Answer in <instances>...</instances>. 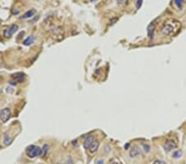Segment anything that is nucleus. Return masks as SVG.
<instances>
[{
  "instance_id": "393cba45",
  "label": "nucleus",
  "mask_w": 186,
  "mask_h": 164,
  "mask_svg": "<svg viewBox=\"0 0 186 164\" xmlns=\"http://www.w3.org/2000/svg\"><path fill=\"white\" fill-rule=\"evenodd\" d=\"M110 164H118V162H112V163H110Z\"/></svg>"
},
{
  "instance_id": "423d86ee",
  "label": "nucleus",
  "mask_w": 186,
  "mask_h": 164,
  "mask_svg": "<svg viewBox=\"0 0 186 164\" xmlns=\"http://www.w3.org/2000/svg\"><path fill=\"white\" fill-rule=\"evenodd\" d=\"M176 147H177V143H176L174 140H171V139L166 140L164 144V148L166 152H170L174 148H175Z\"/></svg>"
},
{
  "instance_id": "f257e3e1",
  "label": "nucleus",
  "mask_w": 186,
  "mask_h": 164,
  "mask_svg": "<svg viewBox=\"0 0 186 164\" xmlns=\"http://www.w3.org/2000/svg\"><path fill=\"white\" fill-rule=\"evenodd\" d=\"M26 152L29 157L34 158L42 154V148H41L38 146H36V145H30V146L27 147Z\"/></svg>"
},
{
  "instance_id": "7ed1b4c3",
  "label": "nucleus",
  "mask_w": 186,
  "mask_h": 164,
  "mask_svg": "<svg viewBox=\"0 0 186 164\" xmlns=\"http://www.w3.org/2000/svg\"><path fill=\"white\" fill-rule=\"evenodd\" d=\"M12 113L9 108H3V109L0 111V119L3 123H6L9 119H11Z\"/></svg>"
},
{
  "instance_id": "4be33fe9",
  "label": "nucleus",
  "mask_w": 186,
  "mask_h": 164,
  "mask_svg": "<svg viewBox=\"0 0 186 164\" xmlns=\"http://www.w3.org/2000/svg\"><path fill=\"white\" fill-rule=\"evenodd\" d=\"M153 164H163V162H162L161 161H159V160H157V161H156Z\"/></svg>"
},
{
  "instance_id": "f3484780",
  "label": "nucleus",
  "mask_w": 186,
  "mask_h": 164,
  "mask_svg": "<svg viewBox=\"0 0 186 164\" xmlns=\"http://www.w3.org/2000/svg\"><path fill=\"white\" fill-rule=\"evenodd\" d=\"M181 154H182V152L181 151H176V152H175L174 153V154H173V157H175V158H178V157H179L180 156H181Z\"/></svg>"
},
{
  "instance_id": "1a4fd4ad",
  "label": "nucleus",
  "mask_w": 186,
  "mask_h": 164,
  "mask_svg": "<svg viewBox=\"0 0 186 164\" xmlns=\"http://www.w3.org/2000/svg\"><path fill=\"white\" fill-rule=\"evenodd\" d=\"M155 28H156V25H155V23H153V22H151V24L148 26V27H147V33H148L149 37H150V39L153 38V35H154Z\"/></svg>"
},
{
  "instance_id": "f8f14e48",
  "label": "nucleus",
  "mask_w": 186,
  "mask_h": 164,
  "mask_svg": "<svg viewBox=\"0 0 186 164\" xmlns=\"http://www.w3.org/2000/svg\"><path fill=\"white\" fill-rule=\"evenodd\" d=\"M139 153H140V149L137 148V146H134L132 150L130 151V156L132 157H134L137 155H139Z\"/></svg>"
},
{
  "instance_id": "9d476101",
  "label": "nucleus",
  "mask_w": 186,
  "mask_h": 164,
  "mask_svg": "<svg viewBox=\"0 0 186 164\" xmlns=\"http://www.w3.org/2000/svg\"><path fill=\"white\" fill-rule=\"evenodd\" d=\"M95 139V138L94 136H89V137H87V138L85 140V142H84V148H88L89 149V146L91 145V143H93V141Z\"/></svg>"
},
{
  "instance_id": "20e7f679",
  "label": "nucleus",
  "mask_w": 186,
  "mask_h": 164,
  "mask_svg": "<svg viewBox=\"0 0 186 164\" xmlns=\"http://www.w3.org/2000/svg\"><path fill=\"white\" fill-rule=\"evenodd\" d=\"M18 28H19V27H18L17 24H12L11 27H8V28L4 29L3 36L5 37L9 38V37H11L12 36L13 33H15V32L18 30Z\"/></svg>"
},
{
  "instance_id": "6ab92c4d",
  "label": "nucleus",
  "mask_w": 186,
  "mask_h": 164,
  "mask_svg": "<svg viewBox=\"0 0 186 164\" xmlns=\"http://www.w3.org/2000/svg\"><path fill=\"white\" fill-rule=\"evenodd\" d=\"M142 1H143V0H137V9H139V8L142 7Z\"/></svg>"
},
{
  "instance_id": "412c9836",
  "label": "nucleus",
  "mask_w": 186,
  "mask_h": 164,
  "mask_svg": "<svg viewBox=\"0 0 186 164\" xmlns=\"http://www.w3.org/2000/svg\"><path fill=\"white\" fill-rule=\"evenodd\" d=\"M118 20V17H114V18H113V19H112L111 21H110V25H113V24H114V23L117 22Z\"/></svg>"
},
{
  "instance_id": "bb28decb",
  "label": "nucleus",
  "mask_w": 186,
  "mask_h": 164,
  "mask_svg": "<svg viewBox=\"0 0 186 164\" xmlns=\"http://www.w3.org/2000/svg\"><path fill=\"white\" fill-rule=\"evenodd\" d=\"M0 25H1V19H0Z\"/></svg>"
},
{
  "instance_id": "6e6552de",
  "label": "nucleus",
  "mask_w": 186,
  "mask_h": 164,
  "mask_svg": "<svg viewBox=\"0 0 186 164\" xmlns=\"http://www.w3.org/2000/svg\"><path fill=\"white\" fill-rule=\"evenodd\" d=\"M99 141L95 138L94 141H93V143H91V145L89 146V152L90 153H95L98 148H99Z\"/></svg>"
},
{
  "instance_id": "a211bd4d",
  "label": "nucleus",
  "mask_w": 186,
  "mask_h": 164,
  "mask_svg": "<svg viewBox=\"0 0 186 164\" xmlns=\"http://www.w3.org/2000/svg\"><path fill=\"white\" fill-rule=\"evenodd\" d=\"M117 2L119 5H126L127 3V0H117Z\"/></svg>"
},
{
  "instance_id": "b1692460",
  "label": "nucleus",
  "mask_w": 186,
  "mask_h": 164,
  "mask_svg": "<svg viewBox=\"0 0 186 164\" xmlns=\"http://www.w3.org/2000/svg\"><path fill=\"white\" fill-rule=\"evenodd\" d=\"M129 147V143H127V144H126L125 145V148H126V149H127V148Z\"/></svg>"
},
{
  "instance_id": "5701e85b",
  "label": "nucleus",
  "mask_w": 186,
  "mask_h": 164,
  "mask_svg": "<svg viewBox=\"0 0 186 164\" xmlns=\"http://www.w3.org/2000/svg\"><path fill=\"white\" fill-rule=\"evenodd\" d=\"M97 164H104V163L103 160H99V161H98V162H97Z\"/></svg>"
},
{
  "instance_id": "9b49d317",
  "label": "nucleus",
  "mask_w": 186,
  "mask_h": 164,
  "mask_svg": "<svg viewBox=\"0 0 186 164\" xmlns=\"http://www.w3.org/2000/svg\"><path fill=\"white\" fill-rule=\"evenodd\" d=\"M36 13V10L35 9H31V10L27 11L25 14H23V16L22 17V19H26V18H30L31 17H33Z\"/></svg>"
},
{
  "instance_id": "2eb2a0df",
  "label": "nucleus",
  "mask_w": 186,
  "mask_h": 164,
  "mask_svg": "<svg viewBox=\"0 0 186 164\" xmlns=\"http://www.w3.org/2000/svg\"><path fill=\"white\" fill-rule=\"evenodd\" d=\"M47 150H48V145L47 144H44L43 147H42V154H41V155H42L43 157L46 156V153H47Z\"/></svg>"
},
{
  "instance_id": "4468645a",
  "label": "nucleus",
  "mask_w": 186,
  "mask_h": 164,
  "mask_svg": "<svg viewBox=\"0 0 186 164\" xmlns=\"http://www.w3.org/2000/svg\"><path fill=\"white\" fill-rule=\"evenodd\" d=\"M3 142H4V143H5L6 145H9V144L12 143V138H10L9 135L5 134V135H4V137H3Z\"/></svg>"
},
{
  "instance_id": "ddd939ff",
  "label": "nucleus",
  "mask_w": 186,
  "mask_h": 164,
  "mask_svg": "<svg viewBox=\"0 0 186 164\" xmlns=\"http://www.w3.org/2000/svg\"><path fill=\"white\" fill-rule=\"evenodd\" d=\"M34 37L33 36H29V37H27V38H26L24 41H23V45H25V46H30L31 45L32 43H33V41H34Z\"/></svg>"
},
{
  "instance_id": "f03ea898",
  "label": "nucleus",
  "mask_w": 186,
  "mask_h": 164,
  "mask_svg": "<svg viewBox=\"0 0 186 164\" xmlns=\"http://www.w3.org/2000/svg\"><path fill=\"white\" fill-rule=\"evenodd\" d=\"M50 33L54 39L55 40H61L64 37V30L60 27H52L50 29Z\"/></svg>"
},
{
  "instance_id": "0eeeda50",
  "label": "nucleus",
  "mask_w": 186,
  "mask_h": 164,
  "mask_svg": "<svg viewBox=\"0 0 186 164\" xmlns=\"http://www.w3.org/2000/svg\"><path fill=\"white\" fill-rule=\"evenodd\" d=\"M12 79L14 80V81H16L17 82H23L25 81V79H26V76H25V75L23 74V73H15V74H13L12 76Z\"/></svg>"
},
{
  "instance_id": "aec40b11",
  "label": "nucleus",
  "mask_w": 186,
  "mask_h": 164,
  "mask_svg": "<svg viewBox=\"0 0 186 164\" xmlns=\"http://www.w3.org/2000/svg\"><path fill=\"white\" fill-rule=\"evenodd\" d=\"M143 147H144V149H145V151L146 153H148L149 151H150V146H149L148 144H145V143H143Z\"/></svg>"
},
{
  "instance_id": "39448f33",
  "label": "nucleus",
  "mask_w": 186,
  "mask_h": 164,
  "mask_svg": "<svg viewBox=\"0 0 186 164\" xmlns=\"http://www.w3.org/2000/svg\"><path fill=\"white\" fill-rule=\"evenodd\" d=\"M175 28L173 25H171L170 23H165L163 25V27H161V32L164 36H168V35H171L173 33Z\"/></svg>"
},
{
  "instance_id": "a878e982",
  "label": "nucleus",
  "mask_w": 186,
  "mask_h": 164,
  "mask_svg": "<svg viewBox=\"0 0 186 164\" xmlns=\"http://www.w3.org/2000/svg\"><path fill=\"white\" fill-rule=\"evenodd\" d=\"M1 94H2V89L0 88V95H1Z\"/></svg>"
},
{
  "instance_id": "dca6fc26",
  "label": "nucleus",
  "mask_w": 186,
  "mask_h": 164,
  "mask_svg": "<svg viewBox=\"0 0 186 164\" xmlns=\"http://www.w3.org/2000/svg\"><path fill=\"white\" fill-rule=\"evenodd\" d=\"M175 3L178 8H181L183 5V0H175Z\"/></svg>"
}]
</instances>
